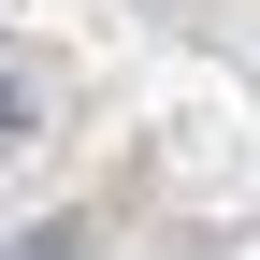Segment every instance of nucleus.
Here are the masks:
<instances>
[{
    "mask_svg": "<svg viewBox=\"0 0 260 260\" xmlns=\"http://www.w3.org/2000/svg\"><path fill=\"white\" fill-rule=\"evenodd\" d=\"M29 145H44V73L0 58V159H29Z\"/></svg>",
    "mask_w": 260,
    "mask_h": 260,
    "instance_id": "nucleus-1",
    "label": "nucleus"
},
{
    "mask_svg": "<svg viewBox=\"0 0 260 260\" xmlns=\"http://www.w3.org/2000/svg\"><path fill=\"white\" fill-rule=\"evenodd\" d=\"M0 260H87V232H73V217H44V232H15Z\"/></svg>",
    "mask_w": 260,
    "mask_h": 260,
    "instance_id": "nucleus-2",
    "label": "nucleus"
}]
</instances>
